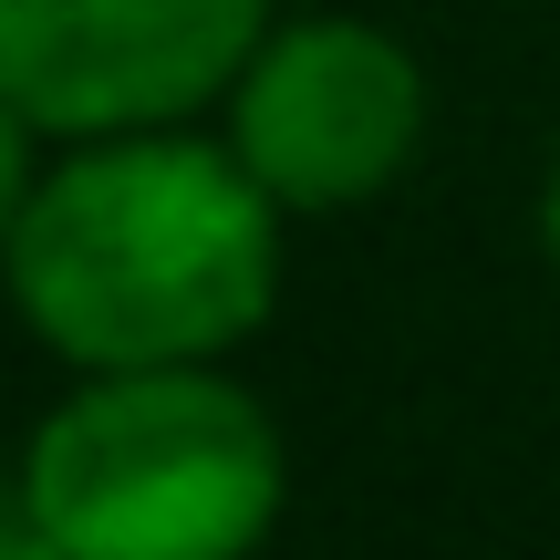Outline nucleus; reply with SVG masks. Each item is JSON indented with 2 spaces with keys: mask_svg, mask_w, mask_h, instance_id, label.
Here are the masks:
<instances>
[{
  "mask_svg": "<svg viewBox=\"0 0 560 560\" xmlns=\"http://www.w3.org/2000/svg\"><path fill=\"white\" fill-rule=\"evenodd\" d=\"M280 260L291 219L229 156V136L125 125L42 145V177L0 249V291L62 374L229 363L270 332Z\"/></svg>",
  "mask_w": 560,
  "mask_h": 560,
  "instance_id": "obj_1",
  "label": "nucleus"
},
{
  "mask_svg": "<svg viewBox=\"0 0 560 560\" xmlns=\"http://www.w3.org/2000/svg\"><path fill=\"white\" fill-rule=\"evenodd\" d=\"M21 550L52 560H229L291 509V446L229 363L73 374L11 467Z\"/></svg>",
  "mask_w": 560,
  "mask_h": 560,
  "instance_id": "obj_2",
  "label": "nucleus"
},
{
  "mask_svg": "<svg viewBox=\"0 0 560 560\" xmlns=\"http://www.w3.org/2000/svg\"><path fill=\"white\" fill-rule=\"evenodd\" d=\"M219 136L280 198V219L374 208L425 145V62L363 11H270V32L219 94Z\"/></svg>",
  "mask_w": 560,
  "mask_h": 560,
  "instance_id": "obj_3",
  "label": "nucleus"
},
{
  "mask_svg": "<svg viewBox=\"0 0 560 560\" xmlns=\"http://www.w3.org/2000/svg\"><path fill=\"white\" fill-rule=\"evenodd\" d=\"M270 32V0H0V94L42 145L198 125Z\"/></svg>",
  "mask_w": 560,
  "mask_h": 560,
  "instance_id": "obj_4",
  "label": "nucleus"
},
{
  "mask_svg": "<svg viewBox=\"0 0 560 560\" xmlns=\"http://www.w3.org/2000/svg\"><path fill=\"white\" fill-rule=\"evenodd\" d=\"M32 177H42V125L21 115L11 94H0V249H11V229H21V198H32Z\"/></svg>",
  "mask_w": 560,
  "mask_h": 560,
  "instance_id": "obj_5",
  "label": "nucleus"
},
{
  "mask_svg": "<svg viewBox=\"0 0 560 560\" xmlns=\"http://www.w3.org/2000/svg\"><path fill=\"white\" fill-rule=\"evenodd\" d=\"M529 229H540V260L560 280V136H550V156H540V198H529Z\"/></svg>",
  "mask_w": 560,
  "mask_h": 560,
  "instance_id": "obj_6",
  "label": "nucleus"
}]
</instances>
